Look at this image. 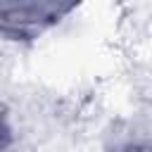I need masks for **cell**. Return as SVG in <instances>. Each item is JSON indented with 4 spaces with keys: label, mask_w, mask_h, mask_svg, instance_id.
Returning <instances> with one entry per match:
<instances>
[{
    "label": "cell",
    "mask_w": 152,
    "mask_h": 152,
    "mask_svg": "<svg viewBox=\"0 0 152 152\" xmlns=\"http://www.w3.org/2000/svg\"><path fill=\"white\" fill-rule=\"evenodd\" d=\"M107 152H152V142L138 135H128V138L116 140Z\"/></svg>",
    "instance_id": "cell-2"
},
{
    "label": "cell",
    "mask_w": 152,
    "mask_h": 152,
    "mask_svg": "<svg viewBox=\"0 0 152 152\" xmlns=\"http://www.w3.org/2000/svg\"><path fill=\"white\" fill-rule=\"evenodd\" d=\"M76 5L64 2H19L0 10V28L7 40H33L59 24Z\"/></svg>",
    "instance_id": "cell-1"
}]
</instances>
